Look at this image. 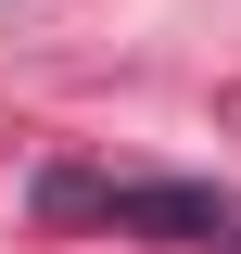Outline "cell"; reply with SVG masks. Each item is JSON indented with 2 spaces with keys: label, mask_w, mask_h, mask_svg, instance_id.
I'll return each instance as SVG.
<instances>
[{
  "label": "cell",
  "mask_w": 241,
  "mask_h": 254,
  "mask_svg": "<svg viewBox=\"0 0 241 254\" xmlns=\"http://www.w3.org/2000/svg\"><path fill=\"white\" fill-rule=\"evenodd\" d=\"M38 216L51 229H115V242H241V203L216 178H89V165H38Z\"/></svg>",
  "instance_id": "1"
},
{
  "label": "cell",
  "mask_w": 241,
  "mask_h": 254,
  "mask_svg": "<svg viewBox=\"0 0 241 254\" xmlns=\"http://www.w3.org/2000/svg\"><path fill=\"white\" fill-rule=\"evenodd\" d=\"M229 254H241V242H229Z\"/></svg>",
  "instance_id": "2"
}]
</instances>
